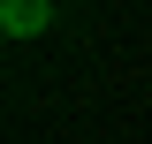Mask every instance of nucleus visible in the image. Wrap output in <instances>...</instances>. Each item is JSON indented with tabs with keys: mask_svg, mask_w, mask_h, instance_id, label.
Returning <instances> with one entry per match:
<instances>
[{
	"mask_svg": "<svg viewBox=\"0 0 152 144\" xmlns=\"http://www.w3.org/2000/svg\"><path fill=\"white\" fill-rule=\"evenodd\" d=\"M53 23V0H0V31L8 38H38Z\"/></svg>",
	"mask_w": 152,
	"mask_h": 144,
	"instance_id": "obj_1",
	"label": "nucleus"
}]
</instances>
